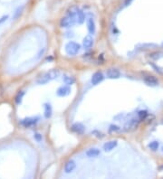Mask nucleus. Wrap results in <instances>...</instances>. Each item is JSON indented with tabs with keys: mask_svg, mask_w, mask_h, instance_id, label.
<instances>
[{
	"mask_svg": "<svg viewBox=\"0 0 163 179\" xmlns=\"http://www.w3.org/2000/svg\"><path fill=\"white\" fill-rule=\"evenodd\" d=\"M75 23V16H66L61 19L60 21V25L61 27H69Z\"/></svg>",
	"mask_w": 163,
	"mask_h": 179,
	"instance_id": "20e7f679",
	"label": "nucleus"
},
{
	"mask_svg": "<svg viewBox=\"0 0 163 179\" xmlns=\"http://www.w3.org/2000/svg\"><path fill=\"white\" fill-rule=\"evenodd\" d=\"M136 120H130V123H128V125H126V130H129L130 129V128H136Z\"/></svg>",
	"mask_w": 163,
	"mask_h": 179,
	"instance_id": "aec40b11",
	"label": "nucleus"
},
{
	"mask_svg": "<svg viewBox=\"0 0 163 179\" xmlns=\"http://www.w3.org/2000/svg\"><path fill=\"white\" fill-rule=\"evenodd\" d=\"M85 154L88 157H96L101 154V151L98 149H95V147H92V149H89L87 150Z\"/></svg>",
	"mask_w": 163,
	"mask_h": 179,
	"instance_id": "ddd939ff",
	"label": "nucleus"
},
{
	"mask_svg": "<svg viewBox=\"0 0 163 179\" xmlns=\"http://www.w3.org/2000/svg\"><path fill=\"white\" fill-rule=\"evenodd\" d=\"M87 28H88V31L90 32V34H94L95 33V22L93 18H89L87 20Z\"/></svg>",
	"mask_w": 163,
	"mask_h": 179,
	"instance_id": "4468645a",
	"label": "nucleus"
},
{
	"mask_svg": "<svg viewBox=\"0 0 163 179\" xmlns=\"http://www.w3.org/2000/svg\"><path fill=\"white\" fill-rule=\"evenodd\" d=\"M106 75L109 79H118L121 76V72H120L118 69L110 68L106 71Z\"/></svg>",
	"mask_w": 163,
	"mask_h": 179,
	"instance_id": "39448f33",
	"label": "nucleus"
},
{
	"mask_svg": "<svg viewBox=\"0 0 163 179\" xmlns=\"http://www.w3.org/2000/svg\"><path fill=\"white\" fill-rule=\"evenodd\" d=\"M103 74L102 71H96L92 77V84L93 85H97L98 83H100L103 80Z\"/></svg>",
	"mask_w": 163,
	"mask_h": 179,
	"instance_id": "423d86ee",
	"label": "nucleus"
},
{
	"mask_svg": "<svg viewBox=\"0 0 163 179\" xmlns=\"http://www.w3.org/2000/svg\"><path fill=\"white\" fill-rule=\"evenodd\" d=\"M149 149L152 151H156L159 149V143L157 141H153V142H150L149 144Z\"/></svg>",
	"mask_w": 163,
	"mask_h": 179,
	"instance_id": "6ab92c4d",
	"label": "nucleus"
},
{
	"mask_svg": "<svg viewBox=\"0 0 163 179\" xmlns=\"http://www.w3.org/2000/svg\"><path fill=\"white\" fill-rule=\"evenodd\" d=\"M59 75V70H51L49 71H47L46 73H45L43 75H42L38 80H37V82L39 84H46L47 83L48 81L56 79L57 76Z\"/></svg>",
	"mask_w": 163,
	"mask_h": 179,
	"instance_id": "f257e3e1",
	"label": "nucleus"
},
{
	"mask_svg": "<svg viewBox=\"0 0 163 179\" xmlns=\"http://www.w3.org/2000/svg\"><path fill=\"white\" fill-rule=\"evenodd\" d=\"M63 82L66 84V85H68V86L73 85V84L75 82L74 77H73V76H68V75H64L63 78Z\"/></svg>",
	"mask_w": 163,
	"mask_h": 179,
	"instance_id": "a211bd4d",
	"label": "nucleus"
},
{
	"mask_svg": "<svg viewBox=\"0 0 163 179\" xmlns=\"http://www.w3.org/2000/svg\"><path fill=\"white\" fill-rule=\"evenodd\" d=\"M109 131H110V132H118V131H120V128L118 127V126L111 125L110 129H109Z\"/></svg>",
	"mask_w": 163,
	"mask_h": 179,
	"instance_id": "4be33fe9",
	"label": "nucleus"
},
{
	"mask_svg": "<svg viewBox=\"0 0 163 179\" xmlns=\"http://www.w3.org/2000/svg\"><path fill=\"white\" fill-rule=\"evenodd\" d=\"M118 145V141L117 140H111L108 141L103 145V149L105 151H111L112 150L114 147H116V146Z\"/></svg>",
	"mask_w": 163,
	"mask_h": 179,
	"instance_id": "f8f14e48",
	"label": "nucleus"
},
{
	"mask_svg": "<svg viewBox=\"0 0 163 179\" xmlns=\"http://www.w3.org/2000/svg\"><path fill=\"white\" fill-rule=\"evenodd\" d=\"M148 116V113H147V111L146 110H140L139 113H138V117H139V119L140 120H144L146 117Z\"/></svg>",
	"mask_w": 163,
	"mask_h": 179,
	"instance_id": "412c9836",
	"label": "nucleus"
},
{
	"mask_svg": "<svg viewBox=\"0 0 163 179\" xmlns=\"http://www.w3.org/2000/svg\"><path fill=\"white\" fill-rule=\"evenodd\" d=\"M34 138H35V139H36V141L40 142V141L42 140V139H43V137H42L41 134H39V133H36V134L34 135Z\"/></svg>",
	"mask_w": 163,
	"mask_h": 179,
	"instance_id": "5701e85b",
	"label": "nucleus"
},
{
	"mask_svg": "<svg viewBox=\"0 0 163 179\" xmlns=\"http://www.w3.org/2000/svg\"><path fill=\"white\" fill-rule=\"evenodd\" d=\"M162 151H163V146H162Z\"/></svg>",
	"mask_w": 163,
	"mask_h": 179,
	"instance_id": "393cba45",
	"label": "nucleus"
},
{
	"mask_svg": "<svg viewBox=\"0 0 163 179\" xmlns=\"http://www.w3.org/2000/svg\"><path fill=\"white\" fill-rule=\"evenodd\" d=\"M80 49H81V45L73 41H71L69 43H67L64 47L65 52L70 56H75L79 52Z\"/></svg>",
	"mask_w": 163,
	"mask_h": 179,
	"instance_id": "f03ea898",
	"label": "nucleus"
},
{
	"mask_svg": "<svg viewBox=\"0 0 163 179\" xmlns=\"http://www.w3.org/2000/svg\"><path fill=\"white\" fill-rule=\"evenodd\" d=\"M39 117H32V118H26L20 121V125H22L25 128H31L34 127L39 121Z\"/></svg>",
	"mask_w": 163,
	"mask_h": 179,
	"instance_id": "7ed1b4c3",
	"label": "nucleus"
},
{
	"mask_svg": "<svg viewBox=\"0 0 163 179\" xmlns=\"http://www.w3.org/2000/svg\"><path fill=\"white\" fill-rule=\"evenodd\" d=\"M70 91H71V89L68 87V85L67 86H62V87H60L58 90H57V95L58 96H60V97H63V96H66V95H68V94L70 93Z\"/></svg>",
	"mask_w": 163,
	"mask_h": 179,
	"instance_id": "9b49d317",
	"label": "nucleus"
},
{
	"mask_svg": "<svg viewBox=\"0 0 163 179\" xmlns=\"http://www.w3.org/2000/svg\"><path fill=\"white\" fill-rule=\"evenodd\" d=\"M76 16H77V22L80 24V25H82L84 21H85V15H84V13L82 11V10H80V9H78L77 10V13H76Z\"/></svg>",
	"mask_w": 163,
	"mask_h": 179,
	"instance_id": "f3484780",
	"label": "nucleus"
},
{
	"mask_svg": "<svg viewBox=\"0 0 163 179\" xmlns=\"http://www.w3.org/2000/svg\"><path fill=\"white\" fill-rule=\"evenodd\" d=\"M8 16H2L1 18H0V25H2L4 22H6V21L8 19Z\"/></svg>",
	"mask_w": 163,
	"mask_h": 179,
	"instance_id": "b1692460",
	"label": "nucleus"
},
{
	"mask_svg": "<svg viewBox=\"0 0 163 179\" xmlns=\"http://www.w3.org/2000/svg\"><path fill=\"white\" fill-rule=\"evenodd\" d=\"M72 130L77 134H83L84 132V126L82 123H74L72 126Z\"/></svg>",
	"mask_w": 163,
	"mask_h": 179,
	"instance_id": "9d476101",
	"label": "nucleus"
},
{
	"mask_svg": "<svg viewBox=\"0 0 163 179\" xmlns=\"http://www.w3.org/2000/svg\"><path fill=\"white\" fill-rule=\"evenodd\" d=\"M83 47H84L85 49H90V48H92V46L93 45V38L91 35H86V36L83 38Z\"/></svg>",
	"mask_w": 163,
	"mask_h": 179,
	"instance_id": "1a4fd4ad",
	"label": "nucleus"
},
{
	"mask_svg": "<svg viewBox=\"0 0 163 179\" xmlns=\"http://www.w3.org/2000/svg\"><path fill=\"white\" fill-rule=\"evenodd\" d=\"M75 167H76L75 162L73 159H70V160H68L66 163H65V165H64V172L69 174V173L73 172L75 169Z\"/></svg>",
	"mask_w": 163,
	"mask_h": 179,
	"instance_id": "0eeeda50",
	"label": "nucleus"
},
{
	"mask_svg": "<svg viewBox=\"0 0 163 179\" xmlns=\"http://www.w3.org/2000/svg\"><path fill=\"white\" fill-rule=\"evenodd\" d=\"M43 109H45V118H46V119L51 118L52 113H53L51 105L49 103H45L43 104Z\"/></svg>",
	"mask_w": 163,
	"mask_h": 179,
	"instance_id": "2eb2a0df",
	"label": "nucleus"
},
{
	"mask_svg": "<svg viewBox=\"0 0 163 179\" xmlns=\"http://www.w3.org/2000/svg\"><path fill=\"white\" fill-rule=\"evenodd\" d=\"M25 94H26L25 91H19L17 92V94H16V97H15V102H16L17 105H19V104L22 102V100H23V98H24V96H25Z\"/></svg>",
	"mask_w": 163,
	"mask_h": 179,
	"instance_id": "dca6fc26",
	"label": "nucleus"
},
{
	"mask_svg": "<svg viewBox=\"0 0 163 179\" xmlns=\"http://www.w3.org/2000/svg\"><path fill=\"white\" fill-rule=\"evenodd\" d=\"M145 83L147 85H149V86H156L157 84L159 83V81L156 77L154 76H151V75H147L143 78Z\"/></svg>",
	"mask_w": 163,
	"mask_h": 179,
	"instance_id": "6e6552de",
	"label": "nucleus"
}]
</instances>
